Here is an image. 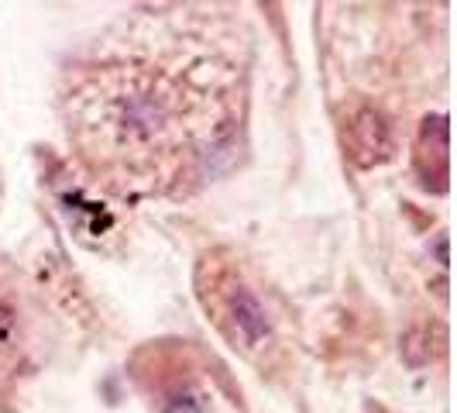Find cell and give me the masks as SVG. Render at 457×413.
<instances>
[{
	"label": "cell",
	"mask_w": 457,
	"mask_h": 413,
	"mask_svg": "<svg viewBox=\"0 0 457 413\" xmlns=\"http://www.w3.org/2000/svg\"><path fill=\"white\" fill-rule=\"evenodd\" d=\"M252 38L230 7H137L62 69L69 145L124 200L189 197L245 148Z\"/></svg>",
	"instance_id": "obj_1"
},
{
	"label": "cell",
	"mask_w": 457,
	"mask_h": 413,
	"mask_svg": "<svg viewBox=\"0 0 457 413\" xmlns=\"http://www.w3.org/2000/svg\"><path fill=\"white\" fill-rule=\"evenodd\" d=\"M228 317H230V334H234V341L241 344L245 351H252V348H258V344L269 338V321H265L262 303L248 290H241V286L228 297Z\"/></svg>",
	"instance_id": "obj_2"
},
{
	"label": "cell",
	"mask_w": 457,
	"mask_h": 413,
	"mask_svg": "<svg viewBox=\"0 0 457 413\" xmlns=\"http://www.w3.org/2000/svg\"><path fill=\"white\" fill-rule=\"evenodd\" d=\"M162 413H204V410H200V403L193 396H176V400H169V407Z\"/></svg>",
	"instance_id": "obj_3"
}]
</instances>
